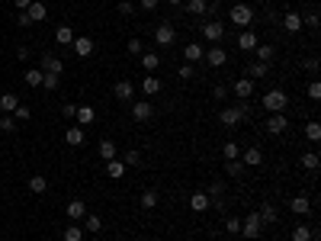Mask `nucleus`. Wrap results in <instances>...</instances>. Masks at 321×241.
I'll list each match as a JSON object with an SVG mask.
<instances>
[{"mask_svg": "<svg viewBox=\"0 0 321 241\" xmlns=\"http://www.w3.org/2000/svg\"><path fill=\"white\" fill-rule=\"evenodd\" d=\"M264 109L267 113H286V106H289V97H286V90H280V87H273V90H267L264 93Z\"/></svg>", "mask_w": 321, "mask_h": 241, "instance_id": "f257e3e1", "label": "nucleus"}, {"mask_svg": "<svg viewBox=\"0 0 321 241\" xmlns=\"http://www.w3.org/2000/svg\"><path fill=\"white\" fill-rule=\"evenodd\" d=\"M228 20L238 26V29H250L257 20V13H254V7H247V4H235L231 7V13H228Z\"/></svg>", "mask_w": 321, "mask_h": 241, "instance_id": "f03ea898", "label": "nucleus"}, {"mask_svg": "<svg viewBox=\"0 0 321 241\" xmlns=\"http://www.w3.org/2000/svg\"><path fill=\"white\" fill-rule=\"evenodd\" d=\"M39 71H42V74H55V77H61V74H65V65H61V58H58V55L45 51V55L39 58Z\"/></svg>", "mask_w": 321, "mask_h": 241, "instance_id": "7ed1b4c3", "label": "nucleus"}, {"mask_svg": "<svg viewBox=\"0 0 321 241\" xmlns=\"http://www.w3.org/2000/svg\"><path fill=\"white\" fill-rule=\"evenodd\" d=\"M260 231H264V222H260L257 212H250V216L241 222V231H238V235H244V238L254 241V238H260Z\"/></svg>", "mask_w": 321, "mask_h": 241, "instance_id": "20e7f679", "label": "nucleus"}, {"mask_svg": "<svg viewBox=\"0 0 321 241\" xmlns=\"http://www.w3.org/2000/svg\"><path fill=\"white\" fill-rule=\"evenodd\" d=\"M151 116H154L151 100H135V103H132V119H135V123H148Z\"/></svg>", "mask_w": 321, "mask_h": 241, "instance_id": "39448f33", "label": "nucleus"}, {"mask_svg": "<svg viewBox=\"0 0 321 241\" xmlns=\"http://www.w3.org/2000/svg\"><path fill=\"white\" fill-rule=\"evenodd\" d=\"M267 132L270 135H283L286 129H289V119H286V113H270V119H267Z\"/></svg>", "mask_w": 321, "mask_h": 241, "instance_id": "423d86ee", "label": "nucleus"}, {"mask_svg": "<svg viewBox=\"0 0 321 241\" xmlns=\"http://www.w3.org/2000/svg\"><path fill=\"white\" fill-rule=\"evenodd\" d=\"M203 36H206V42H222L225 39V23L222 20H209L203 26Z\"/></svg>", "mask_w": 321, "mask_h": 241, "instance_id": "0eeeda50", "label": "nucleus"}, {"mask_svg": "<svg viewBox=\"0 0 321 241\" xmlns=\"http://www.w3.org/2000/svg\"><path fill=\"white\" fill-rule=\"evenodd\" d=\"M173 39H177V29H173L170 23H161L158 29H154V42H158V45H173Z\"/></svg>", "mask_w": 321, "mask_h": 241, "instance_id": "6e6552de", "label": "nucleus"}, {"mask_svg": "<svg viewBox=\"0 0 321 241\" xmlns=\"http://www.w3.org/2000/svg\"><path fill=\"white\" fill-rule=\"evenodd\" d=\"M203 58L209 62V68H222V65H228V51H225L222 45H212Z\"/></svg>", "mask_w": 321, "mask_h": 241, "instance_id": "1a4fd4ad", "label": "nucleus"}, {"mask_svg": "<svg viewBox=\"0 0 321 241\" xmlns=\"http://www.w3.org/2000/svg\"><path fill=\"white\" fill-rule=\"evenodd\" d=\"M65 212H68V219H71V222H81V219L87 216V203H84V200H68Z\"/></svg>", "mask_w": 321, "mask_h": 241, "instance_id": "9d476101", "label": "nucleus"}, {"mask_svg": "<svg viewBox=\"0 0 321 241\" xmlns=\"http://www.w3.org/2000/svg\"><path fill=\"white\" fill-rule=\"evenodd\" d=\"M241 164H244V167H260V164H264V151H260V148H244V151H241Z\"/></svg>", "mask_w": 321, "mask_h": 241, "instance_id": "9b49d317", "label": "nucleus"}, {"mask_svg": "<svg viewBox=\"0 0 321 241\" xmlns=\"http://www.w3.org/2000/svg\"><path fill=\"white\" fill-rule=\"evenodd\" d=\"M235 97L238 100H250V97H254V81H250V77H238V81H235Z\"/></svg>", "mask_w": 321, "mask_h": 241, "instance_id": "f8f14e48", "label": "nucleus"}, {"mask_svg": "<svg viewBox=\"0 0 321 241\" xmlns=\"http://www.w3.org/2000/svg\"><path fill=\"white\" fill-rule=\"evenodd\" d=\"M219 123H222L225 129H238V126H241V116H238V109H235V106H225L222 113H219Z\"/></svg>", "mask_w": 321, "mask_h": 241, "instance_id": "ddd939ff", "label": "nucleus"}, {"mask_svg": "<svg viewBox=\"0 0 321 241\" xmlns=\"http://www.w3.org/2000/svg\"><path fill=\"white\" fill-rule=\"evenodd\" d=\"M257 216H260V222H264V225H276V222H280V212H276L273 203H264V206L257 209Z\"/></svg>", "mask_w": 321, "mask_h": 241, "instance_id": "4468645a", "label": "nucleus"}, {"mask_svg": "<svg viewBox=\"0 0 321 241\" xmlns=\"http://www.w3.org/2000/svg\"><path fill=\"white\" fill-rule=\"evenodd\" d=\"M71 45H74V51H77L81 58H90V55H93V48H97V45H93V39H87V36H74Z\"/></svg>", "mask_w": 321, "mask_h": 241, "instance_id": "2eb2a0df", "label": "nucleus"}, {"mask_svg": "<svg viewBox=\"0 0 321 241\" xmlns=\"http://www.w3.org/2000/svg\"><path fill=\"white\" fill-rule=\"evenodd\" d=\"M209 193H203V190H196L193 196H189V209H193V212H206V209H209Z\"/></svg>", "mask_w": 321, "mask_h": 241, "instance_id": "dca6fc26", "label": "nucleus"}, {"mask_svg": "<svg viewBox=\"0 0 321 241\" xmlns=\"http://www.w3.org/2000/svg\"><path fill=\"white\" fill-rule=\"evenodd\" d=\"M65 142L71 145V148H81V145H84V129H81V126H68Z\"/></svg>", "mask_w": 321, "mask_h": 241, "instance_id": "f3484780", "label": "nucleus"}, {"mask_svg": "<svg viewBox=\"0 0 321 241\" xmlns=\"http://www.w3.org/2000/svg\"><path fill=\"white\" fill-rule=\"evenodd\" d=\"M106 177H112V180H122V177H125V161H119V158L106 161Z\"/></svg>", "mask_w": 321, "mask_h": 241, "instance_id": "a211bd4d", "label": "nucleus"}, {"mask_svg": "<svg viewBox=\"0 0 321 241\" xmlns=\"http://www.w3.org/2000/svg\"><path fill=\"white\" fill-rule=\"evenodd\" d=\"M289 209L296 212V216H308V212H311V200H308V196H296V200H289Z\"/></svg>", "mask_w": 321, "mask_h": 241, "instance_id": "6ab92c4d", "label": "nucleus"}, {"mask_svg": "<svg viewBox=\"0 0 321 241\" xmlns=\"http://www.w3.org/2000/svg\"><path fill=\"white\" fill-rule=\"evenodd\" d=\"M283 26H286V32H302V13L289 10V13L283 16Z\"/></svg>", "mask_w": 321, "mask_h": 241, "instance_id": "aec40b11", "label": "nucleus"}, {"mask_svg": "<svg viewBox=\"0 0 321 241\" xmlns=\"http://www.w3.org/2000/svg\"><path fill=\"white\" fill-rule=\"evenodd\" d=\"M267 74H270V65H264V62H254L250 68H244V77H250V81H260Z\"/></svg>", "mask_w": 321, "mask_h": 241, "instance_id": "412c9836", "label": "nucleus"}, {"mask_svg": "<svg viewBox=\"0 0 321 241\" xmlns=\"http://www.w3.org/2000/svg\"><path fill=\"white\" fill-rule=\"evenodd\" d=\"M112 93H116V100L129 103V100H132V93H135V87H132V81H119L116 87H112Z\"/></svg>", "mask_w": 321, "mask_h": 241, "instance_id": "4be33fe9", "label": "nucleus"}, {"mask_svg": "<svg viewBox=\"0 0 321 241\" xmlns=\"http://www.w3.org/2000/svg\"><path fill=\"white\" fill-rule=\"evenodd\" d=\"M257 45H260V42H257V36H254L250 29H244V32L238 36V48H241V51H254Z\"/></svg>", "mask_w": 321, "mask_h": 241, "instance_id": "5701e85b", "label": "nucleus"}, {"mask_svg": "<svg viewBox=\"0 0 321 241\" xmlns=\"http://www.w3.org/2000/svg\"><path fill=\"white\" fill-rule=\"evenodd\" d=\"M138 58H142L145 71H158V68H161V55H158V51H142Z\"/></svg>", "mask_w": 321, "mask_h": 241, "instance_id": "b1692460", "label": "nucleus"}, {"mask_svg": "<svg viewBox=\"0 0 321 241\" xmlns=\"http://www.w3.org/2000/svg\"><path fill=\"white\" fill-rule=\"evenodd\" d=\"M292 241H315V228L311 225H292Z\"/></svg>", "mask_w": 321, "mask_h": 241, "instance_id": "393cba45", "label": "nucleus"}, {"mask_svg": "<svg viewBox=\"0 0 321 241\" xmlns=\"http://www.w3.org/2000/svg\"><path fill=\"white\" fill-rule=\"evenodd\" d=\"M142 93L145 97H154V93H161V81L154 74H145V81H142Z\"/></svg>", "mask_w": 321, "mask_h": 241, "instance_id": "a878e982", "label": "nucleus"}, {"mask_svg": "<svg viewBox=\"0 0 321 241\" xmlns=\"http://www.w3.org/2000/svg\"><path fill=\"white\" fill-rule=\"evenodd\" d=\"M203 55H206V51H203V45H196V42H193V45H183V58H186V65L203 62Z\"/></svg>", "mask_w": 321, "mask_h": 241, "instance_id": "bb28decb", "label": "nucleus"}, {"mask_svg": "<svg viewBox=\"0 0 321 241\" xmlns=\"http://www.w3.org/2000/svg\"><path fill=\"white\" fill-rule=\"evenodd\" d=\"M183 4H186V13H193V16L209 13V0H183Z\"/></svg>", "mask_w": 321, "mask_h": 241, "instance_id": "cd10ccee", "label": "nucleus"}, {"mask_svg": "<svg viewBox=\"0 0 321 241\" xmlns=\"http://www.w3.org/2000/svg\"><path fill=\"white\" fill-rule=\"evenodd\" d=\"M74 119H77V123H81V129H84V126H90L93 119H97V113H93L90 106H77V113H74Z\"/></svg>", "mask_w": 321, "mask_h": 241, "instance_id": "c85d7f7f", "label": "nucleus"}, {"mask_svg": "<svg viewBox=\"0 0 321 241\" xmlns=\"http://www.w3.org/2000/svg\"><path fill=\"white\" fill-rule=\"evenodd\" d=\"M97 151H100V158H103V161H112V158H116V151H119V148H116V145H112L109 139H103V142L97 145Z\"/></svg>", "mask_w": 321, "mask_h": 241, "instance_id": "c756f323", "label": "nucleus"}, {"mask_svg": "<svg viewBox=\"0 0 321 241\" xmlns=\"http://www.w3.org/2000/svg\"><path fill=\"white\" fill-rule=\"evenodd\" d=\"M81 222H84L81 228H87V231H93V235H97V231L103 228V219H100V216H93V212H87V216H84Z\"/></svg>", "mask_w": 321, "mask_h": 241, "instance_id": "7c9ffc66", "label": "nucleus"}, {"mask_svg": "<svg viewBox=\"0 0 321 241\" xmlns=\"http://www.w3.org/2000/svg\"><path fill=\"white\" fill-rule=\"evenodd\" d=\"M55 42H58V45H71V42H74L71 26H58V29H55Z\"/></svg>", "mask_w": 321, "mask_h": 241, "instance_id": "2f4dec72", "label": "nucleus"}, {"mask_svg": "<svg viewBox=\"0 0 321 241\" xmlns=\"http://www.w3.org/2000/svg\"><path fill=\"white\" fill-rule=\"evenodd\" d=\"M26 16H29L32 23L45 20V4H39V0H32V4H29V10H26Z\"/></svg>", "mask_w": 321, "mask_h": 241, "instance_id": "473e14b6", "label": "nucleus"}, {"mask_svg": "<svg viewBox=\"0 0 321 241\" xmlns=\"http://www.w3.org/2000/svg\"><path fill=\"white\" fill-rule=\"evenodd\" d=\"M29 190H32V193H45V190H48L45 174H32V177H29Z\"/></svg>", "mask_w": 321, "mask_h": 241, "instance_id": "72a5a7b5", "label": "nucleus"}, {"mask_svg": "<svg viewBox=\"0 0 321 241\" xmlns=\"http://www.w3.org/2000/svg\"><path fill=\"white\" fill-rule=\"evenodd\" d=\"M222 154H225V161H238L241 158V145L238 142H225L222 145Z\"/></svg>", "mask_w": 321, "mask_h": 241, "instance_id": "f704fd0d", "label": "nucleus"}, {"mask_svg": "<svg viewBox=\"0 0 321 241\" xmlns=\"http://www.w3.org/2000/svg\"><path fill=\"white\" fill-rule=\"evenodd\" d=\"M254 51H257V62H264V65H270L273 58H276V48L273 45H257Z\"/></svg>", "mask_w": 321, "mask_h": 241, "instance_id": "c9c22d12", "label": "nucleus"}, {"mask_svg": "<svg viewBox=\"0 0 321 241\" xmlns=\"http://www.w3.org/2000/svg\"><path fill=\"white\" fill-rule=\"evenodd\" d=\"M16 106H20V97H16V93H4V97H0V109H4V113H13Z\"/></svg>", "mask_w": 321, "mask_h": 241, "instance_id": "e433bc0d", "label": "nucleus"}, {"mask_svg": "<svg viewBox=\"0 0 321 241\" xmlns=\"http://www.w3.org/2000/svg\"><path fill=\"white\" fill-rule=\"evenodd\" d=\"M65 241H84V228L77 225V222H71V225L65 228V235H61Z\"/></svg>", "mask_w": 321, "mask_h": 241, "instance_id": "4c0bfd02", "label": "nucleus"}, {"mask_svg": "<svg viewBox=\"0 0 321 241\" xmlns=\"http://www.w3.org/2000/svg\"><path fill=\"white\" fill-rule=\"evenodd\" d=\"M299 164L305 167V170H318V164H321V161H318V154H315V151H305V154L299 158Z\"/></svg>", "mask_w": 321, "mask_h": 241, "instance_id": "58836bf2", "label": "nucleus"}, {"mask_svg": "<svg viewBox=\"0 0 321 241\" xmlns=\"http://www.w3.org/2000/svg\"><path fill=\"white\" fill-rule=\"evenodd\" d=\"M158 203H161L158 190H145V193H142V209H154Z\"/></svg>", "mask_w": 321, "mask_h": 241, "instance_id": "ea45409f", "label": "nucleus"}, {"mask_svg": "<svg viewBox=\"0 0 321 241\" xmlns=\"http://www.w3.org/2000/svg\"><path fill=\"white\" fill-rule=\"evenodd\" d=\"M225 174H228V177H244V164H241V158L238 161H225Z\"/></svg>", "mask_w": 321, "mask_h": 241, "instance_id": "a19ab883", "label": "nucleus"}, {"mask_svg": "<svg viewBox=\"0 0 321 241\" xmlns=\"http://www.w3.org/2000/svg\"><path fill=\"white\" fill-rule=\"evenodd\" d=\"M23 77H26V84H29V87H42V77H45V74H42L39 68H32V71H26Z\"/></svg>", "mask_w": 321, "mask_h": 241, "instance_id": "79ce46f5", "label": "nucleus"}, {"mask_svg": "<svg viewBox=\"0 0 321 241\" xmlns=\"http://www.w3.org/2000/svg\"><path fill=\"white\" fill-rule=\"evenodd\" d=\"M29 116H32V109H29V106H23V103H20V106L13 109V119H16V123H26V119H29Z\"/></svg>", "mask_w": 321, "mask_h": 241, "instance_id": "37998d69", "label": "nucleus"}, {"mask_svg": "<svg viewBox=\"0 0 321 241\" xmlns=\"http://www.w3.org/2000/svg\"><path fill=\"white\" fill-rule=\"evenodd\" d=\"M193 74H196V68H193V65H186V62L177 68V77H180V81H189Z\"/></svg>", "mask_w": 321, "mask_h": 241, "instance_id": "c03bdc74", "label": "nucleus"}, {"mask_svg": "<svg viewBox=\"0 0 321 241\" xmlns=\"http://www.w3.org/2000/svg\"><path fill=\"white\" fill-rule=\"evenodd\" d=\"M225 231H228V235H238V231H241V219L228 216V219H225Z\"/></svg>", "mask_w": 321, "mask_h": 241, "instance_id": "a18cd8bd", "label": "nucleus"}, {"mask_svg": "<svg viewBox=\"0 0 321 241\" xmlns=\"http://www.w3.org/2000/svg\"><path fill=\"white\" fill-rule=\"evenodd\" d=\"M58 84H61V77H55V74L42 77V87H45V90H58Z\"/></svg>", "mask_w": 321, "mask_h": 241, "instance_id": "49530a36", "label": "nucleus"}, {"mask_svg": "<svg viewBox=\"0 0 321 241\" xmlns=\"http://www.w3.org/2000/svg\"><path fill=\"white\" fill-rule=\"evenodd\" d=\"M305 135H308V142H318L321 139V126L318 123H308L305 126Z\"/></svg>", "mask_w": 321, "mask_h": 241, "instance_id": "de8ad7c7", "label": "nucleus"}, {"mask_svg": "<svg viewBox=\"0 0 321 241\" xmlns=\"http://www.w3.org/2000/svg\"><path fill=\"white\" fill-rule=\"evenodd\" d=\"M125 48H129V55H142V51H145V42H142V39H129Z\"/></svg>", "mask_w": 321, "mask_h": 241, "instance_id": "09e8293b", "label": "nucleus"}, {"mask_svg": "<svg viewBox=\"0 0 321 241\" xmlns=\"http://www.w3.org/2000/svg\"><path fill=\"white\" fill-rule=\"evenodd\" d=\"M135 164H142V154H138L135 148H129L125 151V167H135Z\"/></svg>", "mask_w": 321, "mask_h": 241, "instance_id": "8fccbe9b", "label": "nucleus"}, {"mask_svg": "<svg viewBox=\"0 0 321 241\" xmlns=\"http://www.w3.org/2000/svg\"><path fill=\"white\" fill-rule=\"evenodd\" d=\"M13 129H16V119L4 113V116H0V132H13Z\"/></svg>", "mask_w": 321, "mask_h": 241, "instance_id": "3c124183", "label": "nucleus"}, {"mask_svg": "<svg viewBox=\"0 0 321 241\" xmlns=\"http://www.w3.org/2000/svg\"><path fill=\"white\" fill-rule=\"evenodd\" d=\"M222 193H225V184H222V180H215V184H209V200H219Z\"/></svg>", "mask_w": 321, "mask_h": 241, "instance_id": "603ef678", "label": "nucleus"}, {"mask_svg": "<svg viewBox=\"0 0 321 241\" xmlns=\"http://www.w3.org/2000/svg\"><path fill=\"white\" fill-rule=\"evenodd\" d=\"M305 93H308V100H321V84H318V81H311Z\"/></svg>", "mask_w": 321, "mask_h": 241, "instance_id": "864d4df0", "label": "nucleus"}, {"mask_svg": "<svg viewBox=\"0 0 321 241\" xmlns=\"http://www.w3.org/2000/svg\"><path fill=\"white\" fill-rule=\"evenodd\" d=\"M119 13H122V16H132V13H135V4H132V0H119Z\"/></svg>", "mask_w": 321, "mask_h": 241, "instance_id": "5fc2aeb1", "label": "nucleus"}, {"mask_svg": "<svg viewBox=\"0 0 321 241\" xmlns=\"http://www.w3.org/2000/svg\"><path fill=\"white\" fill-rule=\"evenodd\" d=\"M158 4H161V0H138V7H142V10H158Z\"/></svg>", "mask_w": 321, "mask_h": 241, "instance_id": "6e6d98bb", "label": "nucleus"}, {"mask_svg": "<svg viewBox=\"0 0 321 241\" xmlns=\"http://www.w3.org/2000/svg\"><path fill=\"white\" fill-rule=\"evenodd\" d=\"M212 97H215V100H225V97H228V90H225L222 84H215V87H212Z\"/></svg>", "mask_w": 321, "mask_h": 241, "instance_id": "4d7b16f0", "label": "nucleus"}, {"mask_svg": "<svg viewBox=\"0 0 321 241\" xmlns=\"http://www.w3.org/2000/svg\"><path fill=\"white\" fill-rule=\"evenodd\" d=\"M302 23H305L308 29H318V13H308V16H305V20H302Z\"/></svg>", "mask_w": 321, "mask_h": 241, "instance_id": "13d9d810", "label": "nucleus"}, {"mask_svg": "<svg viewBox=\"0 0 321 241\" xmlns=\"http://www.w3.org/2000/svg\"><path fill=\"white\" fill-rule=\"evenodd\" d=\"M61 113H65L68 119H74V113H77V106H74V103H65V106H61Z\"/></svg>", "mask_w": 321, "mask_h": 241, "instance_id": "bf43d9fd", "label": "nucleus"}, {"mask_svg": "<svg viewBox=\"0 0 321 241\" xmlns=\"http://www.w3.org/2000/svg\"><path fill=\"white\" fill-rule=\"evenodd\" d=\"M16 23H20L23 29H26V26H32V20H29V16H26V10H20V20H16Z\"/></svg>", "mask_w": 321, "mask_h": 241, "instance_id": "052dcab7", "label": "nucleus"}, {"mask_svg": "<svg viewBox=\"0 0 321 241\" xmlns=\"http://www.w3.org/2000/svg\"><path fill=\"white\" fill-rule=\"evenodd\" d=\"M16 58H20V62H26V58H29V48L20 45V48H16Z\"/></svg>", "mask_w": 321, "mask_h": 241, "instance_id": "680f3d73", "label": "nucleus"}, {"mask_svg": "<svg viewBox=\"0 0 321 241\" xmlns=\"http://www.w3.org/2000/svg\"><path fill=\"white\" fill-rule=\"evenodd\" d=\"M305 71H318V58H305Z\"/></svg>", "mask_w": 321, "mask_h": 241, "instance_id": "e2e57ef3", "label": "nucleus"}, {"mask_svg": "<svg viewBox=\"0 0 321 241\" xmlns=\"http://www.w3.org/2000/svg\"><path fill=\"white\" fill-rule=\"evenodd\" d=\"M29 4H32V0H13L16 10H29Z\"/></svg>", "mask_w": 321, "mask_h": 241, "instance_id": "0e129e2a", "label": "nucleus"}, {"mask_svg": "<svg viewBox=\"0 0 321 241\" xmlns=\"http://www.w3.org/2000/svg\"><path fill=\"white\" fill-rule=\"evenodd\" d=\"M164 4H170V7H180V4H183V0H164Z\"/></svg>", "mask_w": 321, "mask_h": 241, "instance_id": "69168bd1", "label": "nucleus"}]
</instances>
